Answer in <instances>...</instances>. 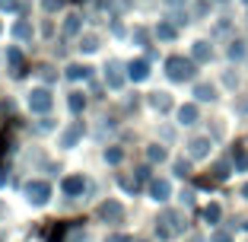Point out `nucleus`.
Returning a JSON list of instances; mask_svg holds the SVG:
<instances>
[{"instance_id":"dca6fc26","label":"nucleus","mask_w":248,"mask_h":242,"mask_svg":"<svg viewBox=\"0 0 248 242\" xmlns=\"http://www.w3.org/2000/svg\"><path fill=\"white\" fill-rule=\"evenodd\" d=\"M150 102H153V109H159V112H166L169 105H172V99H169L166 93H153V99H150Z\"/></svg>"},{"instance_id":"4be33fe9","label":"nucleus","mask_w":248,"mask_h":242,"mask_svg":"<svg viewBox=\"0 0 248 242\" xmlns=\"http://www.w3.org/2000/svg\"><path fill=\"white\" fill-rule=\"evenodd\" d=\"M194 96H197V99H204V102H210V99H213V86H207V83H201V86L194 89Z\"/></svg>"},{"instance_id":"393cba45","label":"nucleus","mask_w":248,"mask_h":242,"mask_svg":"<svg viewBox=\"0 0 248 242\" xmlns=\"http://www.w3.org/2000/svg\"><path fill=\"white\" fill-rule=\"evenodd\" d=\"M146 156H150V162H162V160H166V150H162V147H150Z\"/></svg>"},{"instance_id":"412c9836","label":"nucleus","mask_w":248,"mask_h":242,"mask_svg":"<svg viewBox=\"0 0 248 242\" xmlns=\"http://www.w3.org/2000/svg\"><path fill=\"white\" fill-rule=\"evenodd\" d=\"M80 48H83V51H95V48H99V38H95V35H83Z\"/></svg>"},{"instance_id":"0eeeda50","label":"nucleus","mask_w":248,"mask_h":242,"mask_svg":"<svg viewBox=\"0 0 248 242\" xmlns=\"http://www.w3.org/2000/svg\"><path fill=\"white\" fill-rule=\"evenodd\" d=\"M105 83H108L111 89H121L124 86V74H121V64H118V61H111V64L105 67Z\"/></svg>"},{"instance_id":"e433bc0d","label":"nucleus","mask_w":248,"mask_h":242,"mask_svg":"<svg viewBox=\"0 0 248 242\" xmlns=\"http://www.w3.org/2000/svg\"><path fill=\"white\" fill-rule=\"evenodd\" d=\"M245 194H248V185H245Z\"/></svg>"},{"instance_id":"2f4dec72","label":"nucleus","mask_w":248,"mask_h":242,"mask_svg":"<svg viewBox=\"0 0 248 242\" xmlns=\"http://www.w3.org/2000/svg\"><path fill=\"white\" fill-rule=\"evenodd\" d=\"M134 38H137V42H146V29H134Z\"/></svg>"},{"instance_id":"1a4fd4ad","label":"nucleus","mask_w":248,"mask_h":242,"mask_svg":"<svg viewBox=\"0 0 248 242\" xmlns=\"http://www.w3.org/2000/svg\"><path fill=\"white\" fill-rule=\"evenodd\" d=\"M127 77H131V80H146V77H150V64H146V61H131V67H127Z\"/></svg>"},{"instance_id":"473e14b6","label":"nucleus","mask_w":248,"mask_h":242,"mask_svg":"<svg viewBox=\"0 0 248 242\" xmlns=\"http://www.w3.org/2000/svg\"><path fill=\"white\" fill-rule=\"evenodd\" d=\"M213 242H229V236L226 233H217V236H213Z\"/></svg>"},{"instance_id":"c756f323","label":"nucleus","mask_w":248,"mask_h":242,"mask_svg":"<svg viewBox=\"0 0 248 242\" xmlns=\"http://www.w3.org/2000/svg\"><path fill=\"white\" fill-rule=\"evenodd\" d=\"M229 54H232V58H242V42H235L232 48H229Z\"/></svg>"},{"instance_id":"f03ea898","label":"nucleus","mask_w":248,"mask_h":242,"mask_svg":"<svg viewBox=\"0 0 248 242\" xmlns=\"http://www.w3.org/2000/svg\"><path fill=\"white\" fill-rule=\"evenodd\" d=\"M156 229H159L162 239H172V236H178V233L185 229V223H182V217H178L175 210H166V213L159 217V226H156Z\"/></svg>"},{"instance_id":"c85d7f7f","label":"nucleus","mask_w":248,"mask_h":242,"mask_svg":"<svg viewBox=\"0 0 248 242\" xmlns=\"http://www.w3.org/2000/svg\"><path fill=\"white\" fill-rule=\"evenodd\" d=\"M38 131H51V128H54V121H51V118H42V121H38Z\"/></svg>"},{"instance_id":"bb28decb","label":"nucleus","mask_w":248,"mask_h":242,"mask_svg":"<svg viewBox=\"0 0 248 242\" xmlns=\"http://www.w3.org/2000/svg\"><path fill=\"white\" fill-rule=\"evenodd\" d=\"M0 10H7V13H13V10H19V0H0Z\"/></svg>"},{"instance_id":"b1692460","label":"nucleus","mask_w":248,"mask_h":242,"mask_svg":"<svg viewBox=\"0 0 248 242\" xmlns=\"http://www.w3.org/2000/svg\"><path fill=\"white\" fill-rule=\"evenodd\" d=\"M105 160H108V162H121L124 160V150L121 147H108V150H105Z\"/></svg>"},{"instance_id":"a211bd4d","label":"nucleus","mask_w":248,"mask_h":242,"mask_svg":"<svg viewBox=\"0 0 248 242\" xmlns=\"http://www.w3.org/2000/svg\"><path fill=\"white\" fill-rule=\"evenodd\" d=\"M207 150H210L207 140H191V156H207Z\"/></svg>"},{"instance_id":"f704fd0d","label":"nucleus","mask_w":248,"mask_h":242,"mask_svg":"<svg viewBox=\"0 0 248 242\" xmlns=\"http://www.w3.org/2000/svg\"><path fill=\"white\" fill-rule=\"evenodd\" d=\"M108 242H131V239H127V236H111Z\"/></svg>"},{"instance_id":"72a5a7b5","label":"nucleus","mask_w":248,"mask_h":242,"mask_svg":"<svg viewBox=\"0 0 248 242\" xmlns=\"http://www.w3.org/2000/svg\"><path fill=\"white\" fill-rule=\"evenodd\" d=\"M3 182H7V169L0 166V188H3Z\"/></svg>"},{"instance_id":"20e7f679","label":"nucleus","mask_w":248,"mask_h":242,"mask_svg":"<svg viewBox=\"0 0 248 242\" xmlns=\"http://www.w3.org/2000/svg\"><path fill=\"white\" fill-rule=\"evenodd\" d=\"M54 105V96L48 93V89H32L29 93V109L35 112V115H48Z\"/></svg>"},{"instance_id":"4c0bfd02","label":"nucleus","mask_w":248,"mask_h":242,"mask_svg":"<svg viewBox=\"0 0 248 242\" xmlns=\"http://www.w3.org/2000/svg\"><path fill=\"white\" fill-rule=\"evenodd\" d=\"M245 3H248V0H245Z\"/></svg>"},{"instance_id":"9d476101","label":"nucleus","mask_w":248,"mask_h":242,"mask_svg":"<svg viewBox=\"0 0 248 242\" xmlns=\"http://www.w3.org/2000/svg\"><path fill=\"white\" fill-rule=\"evenodd\" d=\"M150 194H153L156 201H166L169 194H172V188H169L166 178H153V182H150Z\"/></svg>"},{"instance_id":"7ed1b4c3","label":"nucleus","mask_w":248,"mask_h":242,"mask_svg":"<svg viewBox=\"0 0 248 242\" xmlns=\"http://www.w3.org/2000/svg\"><path fill=\"white\" fill-rule=\"evenodd\" d=\"M166 70H169L172 80H191V77H194V64L185 61V58H169L166 61Z\"/></svg>"},{"instance_id":"aec40b11","label":"nucleus","mask_w":248,"mask_h":242,"mask_svg":"<svg viewBox=\"0 0 248 242\" xmlns=\"http://www.w3.org/2000/svg\"><path fill=\"white\" fill-rule=\"evenodd\" d=\"M194 58L197 61H210V45H207V42H197L194 45Z\"/></svg>"},{"instance_id":"f257e3e1","label":"nucleus","mask_w":248,"mask_h":242,"mask_svg":"<svg viewBox=\"0 0 248 242\" xmlns=\"http://www.w3.org/2000/svg\"><path fill=\"white\" fill-rule=\"evenodd\" d=\"M22 191H26V201L35 204V207L48 204V198H51V185H48V182H26Z\"/></svg>"},{"instance_id":"5701e85b","label":"nucleus","mask_w":248,"mask_h":242,"mask_svg":"<svg viewBox=\"0 0 248 242\" xmlns=\"http://www.w3.org/2000/svg\"><path fill=\"white\" fill-rule=\"evenodd\" d=\"M38 77H42V80H48V83H51L54 77H58V70H54L51 64H42V67H38Z\"/></svg>"},{"instance_id":"f8f14e48","label":"nucleus","mask_w":248,"mask_h":242,"mask_svg":"<svg viewBox=\"0 0 248 242\" xmlns=\"http://www.w3.org/2000/svg\"><path fill=\"white\" fill-rule=\"evenodd\" d=\"M89 70L93 67H86V64H70L67 67V80H89Z\"/></svg>"},{"instance_id":"c9c22d12","label":"nucleus","mask_w":248,"mask_h":242,"mask_svg":"<svg viewBox=\"0 0 248 242\" xmlns=\"http://www.w3.org/2000/svg\"><path fill=\"white\" fill-rule=\"evenodd\" d=\"M3 150H7V137H0V153H3Z\"/></svg>"},{"instance_id":"39448f33","label":"nucleus","mask_w":248,"mask_h":242,"mask_svg":"<svg viewBox=\"0 0 248 242\" xmlns=\"http://www.w3.org/2000/svg\"><path fill=\"white\" fill-rule=\"evenodd\" d=\"M99 220H105V223H121L124 220V207L118 204V201H105V204H99Z\"/></svg>"},{"instance_id":"423d86ee","label":"nucleus","mask_w":248,"mask_h":242,"mask_svg":"<svg viewBox=\"0 0 248 242\" xmlns=\"http://www.w3.org/2000/svg\"><path fill=\"white\" fill-rule=\"evenodd\" d=\"M61 188H64V194L77 198V194H83V191H86V178H83V176H67L64 182H61Z\"/></svg>"},{"instance_id":"7c9ffc66","label":"nucleus","mask_w":248,"mask_h":242,"mask_svg":"<svg viewBox=\"0 0 248 242\" xmlns=\"http://www.w3.org/2000/svg\"><path fill=\"white\" fill-rule=\"evenodd\" d=\"M235 162H239V166L245 169V166H248V156H245V153H242V150H239V153H235Z\"/></svg>"},{"instance_id":"9b49d317","label":"nucleus","mask_w":248,"mask_h":242,"mask_svg":"<svg viewBox=\"0 0 248 242\" xmlns=\"http://www.w3.org/2000/svg\"><path fill=\"white\" fill-rule=\"evenodd\" d=\"M80 134H83V125L77 121V125H70L64 134H61V147H73L77 140H80Z\"/></svg>"},{"instance_id":"f3484780","label":"nucleus","mask_w":248,"mask_h":242,"mask_svg":"<svg viewBox=\"0 0 248 242\" xmlns=\"http://www.w3.org/2000/svg\"><path fill=\"white\" fill-rule=\"evenodd\" d=\"M178 118H182L185 125H191V121H197V109L194 105H182V109H178Z\"/></svg>"},{"instance_id":"cd10ccee","label":"nucleus","mask_w":248,"mask_h":242,"mask_svg":"<svg viewBox=\"0 0 248 242\" xmlns=\"http://www.w3.org/2000/svg\"><path fill=\"white\" fill-rule=\"evenodd\" d=\"M204 217H207V220H217V217H219V207H217V204H210V207L204 210Z\"/></svg>"},{"instance_id":"2eb2a0df","label":"nucleus","mask_w":248,"mask_h":242,"mask_svg":"<svg viewBox=\"0 0 248 242\" xmlns=\"http://www.w3.org/2000/svg\"><path fill=\"white\" fill-rule=\"evenodd\" d=\"M13 35L26 42V38H32V26H29V22H26V19H19V22H16V26H13Z\"/></svg>"},{"instance_id":"6ab92c4d","label":"nucleus","mask_w":248,"mask_h":242,"mask_svg":"<svg viewBox=\"0 0 248 242\" xmlns=\"http://www.w3.org/2000/svg\"><path fill=\"white\" fill-rule=\"evenodd\" d=\"M156 35H159V38H166V42H169V38H175V26H172V22H159V29H156Z\"/></svg>"},{"instance_id":"4468645a","label":"nucleus","mask_w":248,"mask_h":242,"mask_svg":"<svg viewBox=\"0 0 248 242\" xmlns=\"http://www.w3.org/2000/svg\"><path fill=\"white\" fill-rule=\"evenodd\" d=\"M67 105H70V112H73V115H80V112H83V105H86V96H83V93H70Z\"/></svg>"},{"instance_id":"a878e982","label":"nucleus","mask_w":248,"mask_h":242,"mask_svg":"<svg viewBox=\"0 0 248 242\" xmlns=\"http://www.w3.org/2000/svg\"><path fill=\"white\" fill-rule=\"evenodd\" d=\"M42 7L48 10V13H58V10L64 7V0H42Z\"/></svg>"},{"instance_id":"ddd939ff","label":"nucleus","mask_w":248,"mask_h":242,"mask_svg":"<svg viewBox=\"0 0 248 242\" xmlns=\"http://www.w3.org/2000/svg\"><path fill=\"white\" fill-rule=\"evenodd\" d=\"M80 26H83V16L70 13V16L64 19V35H77V32H80Z\"/></svg>"},{"instance_id":"6e6552de","label":"nucleus","mask_w":248,"mask_h":242,"mask_svg":"<svg viewBox=\"0 0 248 242\" xmlns=\"http://www.w3.org/2000/svg\"><path fill=\"white\" fill-rule=\"evenodd\" d=\"M7 61H10V67H13V77H22V74H26V61H22V51H19V48H10V51H7Z\"/></svg>"}]
</instances>
